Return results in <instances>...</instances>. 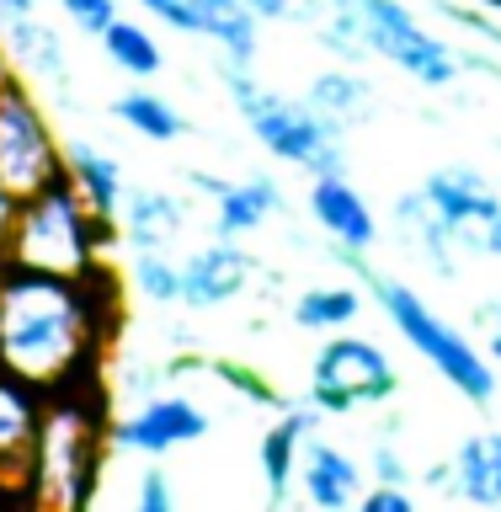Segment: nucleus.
<instances>
[{"instance_id":"obj_20","label":"nucleus","mask_w":501,"mask_h":512,"mask_svg":"<svg viewBox=\"0 0 501 512\" xmlns=\"http://www.w3.org/2000/svg\"><path fill=\"white\" fill-rule=\"evenodd\" d=\"M448 470H454V502L496 512L501 507V427L470 432V438L454 448Z\"/></svg>"},{"instance_id":"obj_11","label":"nucleus","mask_w":501,"mask_h":512,"mask_svg":"<svg viewBox=\"0 0 501 512\" xmlns=\"http://www.w3.org/2000/svg\"><path fill=\"white\" fill-rule=\"evenodd\" d=\"M251 278H256V256L240 240L214 235L208 246L182 256V310H192V315L224 310L230 299L246 294Z\"/></svg>"},{"instance_id":"obj_32","label":"nucleus","mask_w":501,"mask_h":512,"mask_svg":"<svg viewBox=\"0 0 501 512\" xmlns=\"http://www.w3.org/2000/svg\"><path fill=\"white\" fill-rule=\"evenodd\" d=\"M246 6L262 16V22H299V27L320 22V6H310V0H246Z\"/></svg>"},{"instance_id":"obj_27","label":"nucleus","mask_w":501,"mask_h":512,"mask_svg":"<svg viewBox=\"0 0 501 512\" xmlns=\"http://www.w3.org/2000/svg\"><path fill=\"white\" fill-rule=\"evenodd\" d=\"M128 288L144 299V304H182V262L171 251H128Z\"/></svg>"},{"instance_id":"obj_23","label":"nucleus","mask_w":501,"mask_h":512,"mask_svg":"<svg viewBox=\"0 0 501 512\" xmlns=\"http://www.w3.org/2000/svg\"><path fill=\"white\" fill-rule=\"evenodd\" d=\"M304 102H310L320 118H331L336 128H347V134H352V128L374 112V86H368L358 70H342V64H336V70H320L310 80Z\"/></svg>"},{"instance_id":"obj_5","label":"nucleus","mask_w":501,"mask_h":512,"mask_svg":"<svg viewBox=\"0 0 501 512\" xmlns=\"http://www.w3.org/2000/svg\"><path fill=\"white\" fill-rule=\"evenodd\" d=\"M224 96L240 112V123L251 128V139L278 160V166L326 176V171H347V128H336L331 118L304 102V96H283L272 91L251 64H224Z\"/></svg>"},{"instance_id":"obj_8","label":"nucleus","mask_w":501,"mask_h":512,"mask_svg":"<svg viewBox=\"0 0 501 512\" xmlns=\"http://www.w3.org/2000/svg\"><path fill=\"white\" fill-rule=\"evenodd\" d=\"M54 176H64V139L54 134V118L22 75H0V182L11 198H27Z\"/></svg>"},{"instance_id":"obj_35","label":"nucleus","mask_w":501,"mask_h":512,"mask_svg":"<svg viewBox=\"0 0 501 512\" xmlns=\"http://www.w3.org/2000/svg\"><path fill=\"white\" fill-rule=\"evenodd\" d=\"M432 6H438L448 22H459V27H475L480 38H491L496 48H501V22L496 16H480V11H464V6H454V0H432Z\"/></svg>"},{"instance_id":"obj_14","label":"nucleus","mask_w":501,"mask_h":512,"mask_svg":"<svg viewBox=\"0 0 501 512\" xmlns=\"http://www.w3.org/2000/svg\"><path fill=\"white\" fill-rule=\"evenodd\" d=\"M299 491L315 512H352L358 496L368 491V470L347 448H336L331 438H315L299 448Z\"/></svg>"},{"instance_id":"obj_2","label":"nucleus","mask_w":501,"mask_h":512,"mask_svg":"<svg viewBox=\"0 0 501 512\" xmlns=\"http://www.w3.org/2000/svg\"><path fill=\"white\" fill-rule=\"evenodd\" d=\"M107 422V384H80L43 400L22 512H91L107 459Z\"/></svg>"},{"instance_id":"obj_24","label":"nucleus","mask_w":501,"mask_h":512,"mask_svg":"<svg viewBox=\"0 0 501 512\" xmlns=\"http://www.w3.org/2000/svg\"><path fill=\"white\" fill-rule=\"evenodd\" d=\"M107 112H112L123 128H134L139 139H150V144L187 139V118H182V112H176L160 91H150V86H134V91H123V96H112Z\"/></svg>"},{"instance_id":"obj_19","label":"nucleus","mask_w":501,"mask_h":512,"mask_svg":"<svg viewBox=\"0 0 501 512\" xmlns=\"http://www.w3.org/2000/svg\"><path fill=\"white\" fill-rule=\"evenodd\" d=\"M283 208V187L272 171H251L240 182H219L214 192V235L224 240H246Z\"/></svg>"},{"instance_id":"obj_25","label":"nucleus","mask_w":501,"mask_h":512,"mask_svg":"<svg viewBox=\"0 0 501 512\" xmlns=\"http://www.w3.org/2000/svg\"><path fill=\"white\" fill-rule=\"evenodd\" d=\"M102 54H107L112 70L128 75V80H155L166 70V48H160L155 32L144 22H134V16H118V22L102 32Z\"/></svg>"},{"instance_id":"obj_16","label":"nucleus","mask_w":501,"mask_h":512,"mask_svg":"<svg viewBox=\"0 0 501 512\" xmlns=\"http://www.w3.org/2000/svg\"><path fill=\"white\" fill-rule=\"evenodd\" d=\"M390 230L400 235V246H406L416 262H427L432 267V278H459V246H454V235L443 230V219H438V208H432L422 198V187H406L400 198L390 203Z\"/></svg>"},{"instance_id":"obj_15","label":"nucleus","mask_w":501,"mask_h":512,"mask_svg":"<svg viewBox=\"0 0 501 512\" xmlns=\"http://www.w3.org/2000/svg\"><path fill=\"white\" fill-rule=\"evenodd\" d=\"M187 235V203L166 187H128L118 208V246L128 251H176Z\"/></svg>"},{"instance_id":"obj_6","label":"nucleus","mask_w":501,"mask_h":512,"mask_svg":"<svg viewBox=\"0 0 501 512\" xmlns=\"http://www.w3.org/2000/svg\"><path fill=\"white\" fill-rule=\"evenodd\" d=\"M358 22H363V43L368 54L395 64L400 75H411L422 91H448L459 86L464 70H486L501 75V64L491 54H464V48L443 43L432 27H422L406 0H358Z\"/></svg>"},{"instance_id":"obj_17","label":"nucleus","mask_w":501,"mask_h":512,"mask_svg":"<svg viewBox=\"0 0 501 512\" xmlns=\"http://www.w3.org/2000/svg\"><path fill=\"white\" fill-rule=\"evenodd\" d=\"M0 43H6V59L22 70L27 86H43V91L70 86V48H64V38L43 22L38 11L0 27Z\"/></svg>"},{"instance_id":"obj_29","label":"nucleus","mask_w":501,"mask_h":512,"mask_svg":"<svg viewBox=\"0 0 501 512\" xmlns=\"http://www.w3.org/2000/svg\"><path fill=\"white\" fill-rule=\"evenodd\" d=\"M363 470L374 475V480H384V486H411V464H406V454H400V443H395V422H390L384 438H374Z\"/></svg>"},{"instance_id":"obj_41","label":"nucleus","mask_w":501,"mask_h":512,"mask_svg":"<svg viewBox=\"0 0 501 512\" xmlns=\"http://www.w3.org/2000/svg\"><path fill=\"white\" fill-rule=\"evenodd\" d=\"M496 512H501V507H496Z\"/></svg>"},{"instance_id":"obj_7","label":"nucleus","mask_w":501,"mask_h":512,"mask_svg":"<svg viewBox=\"0 0 501 512\" xmlns=\"http://www.w3.org/2000/svg\"><path fill=\"white\" fill-rule=\"evenodd\" d=\"M400 395V368L374 336L331 331V342L315 347L304 400H315L320 416H352L368 406H390Z\"/></svg>"},{"instance_id":"obj_28","label":"nucleus","mask_w":501,"mask_h":512,"mask_svg":"<svg viewBox=\"0 0 501 512\" xmlns=\"http://www.w3.org/2000/svg\"><path fill=\"white\" fill-rule=\"evenodd\" d=\"M208 374H214V379H224L235 395H246L251 406H262V411H283L288 400H294V395L272 390L262 368H251V363H235V358H208Z\"/></svg>"},{"instance_id":"obj_40","label":"nucleus","mask_w":501,"mask_h":512,"mask_svg":"<svg viewBox=\"0 0 501 512\" xmlns=\"http://www.w3.org/2000/svg\"><path fill=\"white\" fill-rule=\"evenodd\" d=\"M267 512H283V507H267Z\"/></svg>"},{"instance_id":"obj_39","label":"nucleus","mask_w":501,"mask_h":512,"mask_svg":"<svg viewBox=\"0 0 501 512\" xmlns=\"http://www.w3.org/2000/svg\"><path fill=\"white\" fill-rule=\"evenodd\" d=\"M486 358L501 368V331H491V336H486Z\"/></svg>"},{"instance_id":"obj_38","label":"nucleus","mask_w":501,"mask_h":512,"mask_svg":"<svg viewBox=\"0 0 501 512\" xmlns=\"http://www.w3.org/2000/svg\"><path fill=\"white\" fill-rule=\"evenodd\" d=\"M480 315L491 320V331H501V294H496V299H491V304H486V310H480Z\"/></svg>"},{"instance_id":"obj_4","label":"nucleus","mask_w":501,"mask_h":512,"mask_svg":"<svg viewBox=\"0 0 501 512\" xmlns=\"http://www.w3.org/2000/svg\"><path fill=\"white\" fill-rule=\"evenodd\" d=\"M118 246V224L96 219L70 176H54L48 187L16 198L6 230V262L59 278H91L107 267V251Z\"/></svg>"},{"instance_id":"obj_10","label":"nucleus","mask_w":501,"mask_h":512,"mask_svg":"<svg viewBox=\"0 0 501 512\" xmlns=\"http://www.w3.org/2000/svg\"><path fill=\"white\" fill-rule=\"evenodd\" d=\"M208 432H214V416H208L198 400L166 390V395L139 400L134 411L112 416L107 422V448H118V454L166 459V454H176V448H187V443H203Z\"/></svg>"},{"instance_id":"obj_34","label":"nucleus","mask_w":501,"mask_h":512,"mask_svg":"<svg viewBox=\"0 0 501 512\" xmlns=\"http://www.w3.org/2000/svg\"><path fill=\"white\" fill-rule=\"evenodd\" d=\"M139 11H150L155 22H166L176 32H192L198 38V16H192V0H134Z\"/></svg>"},{"instance_id":"obj_9","label":"nucleus","mask_w":501,"mask_h":512,"mask_svg":"<svg viewBox=\"0 0 501 512\" xmlns=\"http://www.w3.org/2000/svg\"><path fill=\"white\" fill-rule=\"evenodd\" d=\"M422 198L438 208L443 230L454 235V246L480 262H501V187L486 182L480 166H438L427 171Z\"/></svg>"},{"instance_id":"obj_31","label":"nucleus","mask_w":501,"mask_h":512,"mask_svg":"<svg viewBox=\"0 0 501 512\" xmlns=\"http://www.w3.org/2000/svg\"><path fill=\"white\" fill-rule=\"evenodd\" d=\"M59 11L70 16V22H75L80 32H86V38H102V32L123 16L118 0H59Z\"/></svg>"},{"instance_id":"obj_30","label":"nucleus","mask_w":501,"mask_h":512,"mask_svg":"<svg viewBox=\"0 0 501 512\" xmlns=\"http://www.w3.org/2000/svg\"><path fill=\"white\" fill-rule=\"evenodd\" d=\"M128 512H182L171 470H144L139 475V491H134V507H128Z\"/></svg>"},{"instance_id":"obj_21","label":"nucleus","mask_w":501,"mask_h":512,"mask_svg":"<svg viewBox=\"0 0 501 512\" xmlns=\"http://www.w3.org/2000/svg\"><path fill=\"white\" fill-rule=\"evenodd\" d=\"M192 16H198V38L219 43L224 64H256V54H262V16L246 0H192Z\"/></svg>"},{"instance_id":"obj_1","label":"nucleus","mask_w":501,"mask_h":512,"mask_svg":"<svg viewBox=\"0 0 501 512\" xmlns=\"http://www.w3.org/2000/svg\"><path fill=\"white\" fill-rule=\"evenodd\" d=\"M112 267L91 278H59L6 262L0 272V374L32 384L38 395H64L102 384L107 336L118 326Z\"/></svg>"},{"instance_id":"obj_12","label":"nucleus","mask_w":501,"mask_h":512,"mask_svg":"<svg viewBox=\"0 0 501 512\" xmlns=\"http://www.w3.org/2000/svg\"><path fill=\"white\" fill-rule=\"evenodd\" d=\"M43 400L32 384L0 374V496L22 512L27 470H32V448H38V422H43Z\"/></svg>"},{"instance_id":"obj_18","label":"nucleus","mask_w":501,"mask_h":512,"mask_svg":"<svg viewBox=\"0 0 501 512\" xmlns=\"http://www.w3.org/2000/svg\"><path fill=\"white\" fill-rule=\"evenodd\" d=\"M64 176L80 187V198L91 203V214L96 219H107V224H118V208L128 198V176L118 166V155H107L102 144H91V139H64Z\"/></svg>"},{"instance_id":"obj_26","label":"nucleus","mask_w":501,"mask_h":512,"mask_svg":"<svg viewBox=\"0 0 501 512\" xmlns=\"http://www.w3.org/2000/svg\"><path fill=\"white\" fill-rule=\"evenodd\" d=\"M299 438L288 432L283 422L262 427V438H256V464H262V486H267V507H283L288 496L299 486Z\"/></svg>"},{"instance_id":"obj_36","label":"nucleus","mask_w":501,"mask_h":512,"mask_svg":"<svg viewBox=\"0 0 501 512\" xmlns=\"http://www.w3.org/2000/svg\"><path fill=\"white\" fill-rule=\"evenodd\" d=\"M38 11V0H0V27L6 22H22V16Z\"/></svg>"},{"instance_id":"obj_13","label":"nucleus","mask_w":501,"mask_h":512,"mask_svg":"<svg viewBox=\"0 0 501 512\" xmlns=\"http://www.w3.org/2000/svg\"><path fill=\"white\" fill-rule=\"evenodd\" d=\"M310 219L315 230L342 251H374L379 246V214L368 208V198L352 187L347 171H326V176H310Z\"/></svg>"},{"instance_id":"obj_37","label":"nucleus","mask_w":501,"mask_h":512,"mask_svg":"<svg viewBox=\"0 0 501 512\" xmlns=\"http://www.w3.org/2000/svg\"><path fill=\"white\" fill-rule=\"evenodd\" d=\"M11 214H16V198H11V187L0 182V246H6V230H11Z\"/></svg>"},{"instance_id":"obj_22","label":"nucleus","mask_w":501,"mask_h":512,"mask_svg":"<svg viewBox=\"0 0 501 512\" xmlns=\"http://www.w3.org/2000/svg\"><path fill=\"white\" fill-rule=\"evenodd\" d=\"M363 288L358 283H315L304 288V294H294V304H288V315H294L299 331H315V336H331V331H352L363 315Z\"/></svg>"},{"instance_id":"obj_33","label":"nucleus","mask_w":501,"mask_h":512,"mask_svg":"<svg viewBox=\"0 0 501 512\" xmlns=\"http://www.w3.org/2000/svg\"><path fill=\"white\" fill-rule=\"evenodd\" d=\"M352 512H416V496H411V486H384V480H374Z\"/></svg>"},{"instance_id":"obj_3","label":"nucleus","mask_w":501,"mask_h":512,"mask_svg":"<svg viewBox=\"0 0 501 512\" xmlns=\"http://www.w3.org/2000/svg\"><path fill=\"white\" fill-rule=\"evenodd\" d=\"M331 262H342L352 278H363V288H368V294H374V304H379V315L390 320L400 336H406L416 358L432 363L448 384H454V395H464V400H470V406H480V411L491 406L501 384H496V363L486 358V347H475L470 336L454 326V320H443L411 283H400V278H390V272H379L374 262H368V251L331 246Z\"/></svg>"}]
</instances>
